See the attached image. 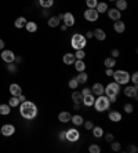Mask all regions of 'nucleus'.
<instances>
[{"mask_svg": "<svg viewBox=\"0 0 138 153\" xmlns=\"http://www.w3.org/2000/svg\"><path fill=\"white\" fill-rule=\"evenodd\" d=\"M115 3H116V8L119 11H124L126 8L128 7V4H127V1H126V0H116Z\"/></svg>", "mask_w": 138, "mask_h": 153, "instance_id": "nucleus-29", "label": "nucleus"}, {"mask_svg": "<svg viewBox=\"0 0 138 153\" xmlns=\"http://www.w3.org/2000/svg\"><path fill=\"white\" fill-rule=\"evenodd\" d=\"M76 80H77V83H79V84H86V83H87V80H88V75L86 73V71L79 72V75H77Z\"/></svg>", "mask_w": 138, "mask_h": 153, "instance_id": "nucleus-21", "label": "nucleus"}, {"mask_svg": "<svg viewBox=\"0 0 138 153\" xmlns=\"http://www.w3.org/2000/svg\"><path fill=\"white\" fill-rule=\"evenodd\" d=\"M133 111H134V106H133L131 103H126V105H124V112H126V113H131Z\"/></svg>", "mask_w": 138, "mask_h": 153, "instance_id": "nucleus-40", "label": "nucleus"}, {"mask_svg": "<svg viewBox=\"0 0 138 153\" xmlns=\"http://www.w3.org/2000/svg\"><path fill=\"white\" fill-rule=\"evenodd\" d=\"M84 124V128H86V130H91V128L94 127V123H93V121H86V123H83Z\"/></svg>", "mask_w": 138, "mask_h": 153, "instance_id": "nucleus-43", "label": "nucleus"}, {"mask_svg": "<svg viewBox=\"0 0 138 153\" xmlns=\"http://www.w3.org/2000/svg\"><path fill=\"white\" fill-rule=\"evenodd\" d=\"M58 18H59V21H62V18H64V14H59Z\"/></svg>", "mask_w": 138, "mask_h": 153, "instance_id": "nucleus-55", "label": "nucleus"}, {"mask_svg": "<svg viewBox=\"0 0 138 153\" xmlns=\"http://www.w3.org/2000/svg\"><path fill=\"white\" fill-rule=\"evenodd\" d=\"M18 100H19V102H24V101H26V98H25V95H18Z\"/></svg>", "mask_w": 138, "mask_h": 153, "instance_id": "nucleus-53", "label": "nucleus"}, {"mask_svg": "<svg viewBox=\"0 0 138 153\" xmlns=\"http://www.w3.org/2000/svg\"><path fill=\"white\" fill-rule=\"evenodd\" d=\"M62 61H64V64H65V65H73V64H75V61H76L75 54H72V53L65 54V55H64V58H62Z\"/></svg>", "mask_w": 138, "mask_h": 153, "instance_id": "nucleus-18", "label": "nucleus"}, {"mask_svg": "<svg viewBox=\"0 0 138 153\" xmlns=\"http://www.w3.org/2000/svg\"><path fill=\"white\" fill-rule=\"evenodd\" d=\"M1 59L6 62V64H10V62H14L15 59V54L11 50H3L1 53Z\"/></svg>", "mask_w": 138, "mask_h": 153, "instance_id": "nucleus-9", "label": "nucleus"}, {"mask_svg": "<svg viewBox=\"0 0 138 153\" xmlns=\"http://www.w3.org/2000/svg\"><path fill=\"white\" fill-rule=\"evenodd\" d=\"M8 66H7V69H8V72H11V73H15L17 72V66H15L13 62H10V64H7Z\"/></svg>", "mask_w": 138, "mask_h": 153, "instance_id": "nucleus-42", "label": "nucleus"}, {"mask_svg": "<svg viewBox=\"0 0 138 153\" xmlns=\"http://www.w3.org/2000/svg\"><path fill=\"white\" fill-rule=\"evenodd\" d=\"M68 85H69V88L76 90L77 87H79V83H77L76 77H75V79H70V80H69V83H68Z\"/></svg>", "mask_w": 138, "mask_h": 153, "instance_id": "nucleus-35", "label": "nucleus"}, {"mask_svg": "<svg viewBox=\"0 0 138 153\" xmlns=\"http://www.w3.org/2000/svg\"><path fill=\"white\" fill-rule=\"evenodd\" d=\"M105 75H106V76H111V77H112L113 69H112V68H106V69H105Z\"/></svg>", "mask_w": 138, "mask_h": 153, "instance_id": "nucleus-49", "label": "nucleus"}, {"mask_svg": "<svg viewBox=\"0 0 138 153\" xmlns=\"http://www.w3.org/2000/svg\"><path fill=\"white\" fill-rule=\"evenodd\" d=\"M84 18L90 22H95L99 18V14L95 8H87V10L84 11Z\"/></svg>", "mask_w": 138, "mask_h": 153, "instance_id": "nucleus-7", "label": "nucleus"}, {"mask_svg": "<svg viewBox=\"0 0 138 153\" xmlns=\"http://www.w3.org/2000/svg\"><path fill=\"white\" fill-rule=\"evenodd\" d=\"M65 135H66V141H69V142H77L80 138V132L76 128H69L68 131H65Z\"/></svg>", "mask_w": 138, "mask_h": 153, "instance_id": "nucleus-6", "label": "nucleus"}, {"mask_svg": "<svg viewBox=\"0 0 138 153\" xmlns=\"http://www.w3.org/2000/svg\"><path fill=\"white\" fill-rule=\"evenodd\" d=\"M111 55H112V58H117L120 55V51L117 50V48H113V50L111 51Z\"/></svg>", "mask_w": 138, "mask_h": 153, "instance_id": "nucleus-44", "label": "nucleus"}, {"mask_svg": "<svg viewBox=\"0 0 138 153\" xmlns=\"http://www.w3.org/2000/svg\"><path fill=\"white\" fill-rule=\"evenodd\" d=\"M87 44V39H86V36L80 35V33H75L72 36V39H70V46L72 48L75 50H83L84 47Z\"/></svg>", "mask_w": 138, "mask_h": 153, "instance_id": "nucleus-3", "label": "nucleus"}, {"mask_svg": "<svg viewBox=\"0 0 138 153\" xmlns=\"http://www.w3.org/2000/svg\"><path fill=\"white\" fill-rule=\"evenodd\" d=\"M124 95L128 97V98H134V100H137V97H138L137 85H127V87L124 88Z\"/></svg>", "mask_w": 138, "mask_h": 153, "instance_id": "nucleus-8", "label": "nucleus"}, {"mask_svg": "<svg viewBox=\"0 0 138 153\" xmlns=\"http://www.w3.org/2000/svg\"><path fill=\"white\" fill-rule=\"evenodd\" d=\"M93 35H94V37L97 40H99V42H104V40L106 39V33H105V30L104 29H101V28H97L93 32Z\"/></svg>", "mask_w": 138, "mask_h": 153, "instance_id": "nucleus-15", "label": "nucleus"}, {"mask_svg": "<svg viewBox=\"0 0 138 153\" xmlns=\"http://www.w3.org/2000/svg\"><path fill=\"white\" fill-rule=\"evenodd\" d=\"M70 117H72V114L69 113V112H61V113L58 114V120L61 121V123H64V124L69 123V121H70Z\"/></svg>", "mask_w": 138, "mask_h": 153, "instance_id": "nucleus-19", "label": "nucleus"}, {"mask_svg": "<svg viewBox=\"0 0 138 153\" xmlns=\"http://www.w3.org/2000/svg\"><path fill=\"white\" fill-rule=\"evenodd\" d=\"M47 24H48V26H50V28H57V26H59L61 21H59L58 17H51V18H48Z\"/></svg>", "mask_w": 138, "mask_h": 153, "instance_id": "nucleus-26", "label": "nucleus"}, {"mask_svg": "<svg viewBox=\"0 0 138 153\" xmlns=\"http://www.w3.org/2000/svg\"><path fill=\"white\" fill-rule=\"evenodd\" d=\"M127 150H128V152H131V153H137L138 152V148L135 145H128Z\"/></svg>", "mask_w": 138, "mask_h": 153, "instance_id": "nucleus-45", "label": "nucleus"}, {"mask_svg": "<svg viewBox=\"0 0 138 153\" xmlns=\"http://www.w3.org/2000/svg\"><path fill=\"white\" fill-rule=\"evenodd\" d=\"M8 105H10L11 108L18 106V105H19V100H18V97H11L10 100H8Z\"/></svg>", "mask_w": 138, "mask_h": 153, "instance_id": "nucleus-34", "label": "nucleus"}, {"mask_svg": "<svg viewBox=\"0 0 138 153\" xmlns=\"http://www.w3.org/2000/svg\"><path fill=\"white\" fill-rule=\"evenodd\" d=\"M25 28H26V30H28L29 33H33V32H36V30H37V25H36V22H33V21L26 22Z\"/></svg>", "mask_w": 138, "mask_h": 153, "instance_id": "nucleus-31", "label": "nucleus"}, {"mask_svg": "<svg viewBox=\"0 0 138 153\" xmlns=\"http://www.w3.org/2000/svg\"><path fill=\"white\" fill-rule=\"evenodd\" d=\"M0 134H1V131H0Z\"/></svg>", "mask_w": 138, "mask_h": 153, "instance_id": "nucleus-57", "label": "nucleus"}, {"mask_svg": "<svg viewBox=\"0 0 138 153\" xmlns=\"http://www.w3.org/2000/svg\"><path fill=\"white\" fill-rule=\"evenodd\" d=\"M10 93L13 97H18L22 94V88H21V85L17 84V83H13V84L10 85Z\"/></svg>", "mask_w": 138, "mask_h": 153, "instance_id": "nucleus-16", "label": "nucleus"}, {"mask_svg": "<svg viewBox=\"0 0 138 153\" xmlns=\"http://www.w3.org/2000/svg\"><path fill=\"white\" fill-rule=\"evenodd\" d=\"M111 146H112V149L115 150V152H119V150L122 149V145H120L117 141H112V142H111Z\"/></svg>", "mask_w": 138, "mask_h": 153, "instance_id": "nucleus-39", "label": "nucleus"}, {"mask_svg": "<svg viewBox=\"0 0 138 153\" xmlns=\"http://www.w3.org/2000/svg\"><path fill=\"white\" fill-rule=\"evenodd\" d=\"M84 57H86L84 50H76V53H75V58L76 59H84Z\"/></svg>", "mask_w": 138, "mask_h": 153, "instance_id": "nucleus-38", "label": "nucleus"}, {"mask_svg": "<svg viewBox=\"0 0 138 153\" xmlns=\"http://www.w3.org/2000/svg\"><path fill=\"white\" fill-rule=\"evenodd\" d=\"M95 101V95L94 94H87V95H83V100H82V103L84 106H93Z\"/></svg>", "mask_w": 138, "mask_h": 153, "instance_id": "nucleus-14", "label": "nucleus"}, {"mask_svg": "<svg viewBox=\"0 0 138 153\" xmlns=\"http://www.w3.org/2000/svg\"><path fill=\"white\" fill-rule=\"evenodd\" d=\"M105 139H106V142H112L113 141V134H111V132L105 134Z\"/></svg>", "mask_w": 138, "mask_h": 153, "instance_id": "nucleus-47", "label": "nucleus"}, {"mask_svg": "<svg viewBox=\"0 0 138 153\" xmlns=\"http://www.w3.org/2000/svg\"><path fill=\"white\" fill-rule=\"evenodd\" d=\"M130 79H131V82H133V84H134V85L138 84V73H137V72H134V73L131 75Z\"/></svg>", "mask_w": 138, "mask_h": 153, "instance_id": "nucleus-41", "label": "nucleus"}, {"mask_svg": "<svg viewBox=\"0 0 138 153\" xmlns=\"http://www.w3.org/2000/svg\"><path fill=\"white\" fill-rule=\"evenodd\" d=\"M113 29H115V32L116 33H123L126 30V25H124V22L119 21H115V25H113Z\"/></svg>", "mask_w": 138, "mask_h": 153, "instance_id": "nucleus-20", "label": "nucleus"}, {"mask_svg": "<svg viewBox=\"0 0 138 153\" xmlns=\"http://www.w3.org/2000/svg\"><path fill=\"white\" fill-rule=\"evenodd\" d=\"M70 121H72L75 126H83L84 119H83V116H80V114H75V116L70 117Z\"/></svg>", "mask_w": 138, "mask_h": 153, "instance_id": "nucleus-23", "label": "nucleus"}, {"mask_svg": "<svg viewBox=\"0 0 138 153\" xmlns=\"http://www.w3.org/2000/svg\"><path fill=\"white\" fill-rule=\"evenodd\" d=\"M80 93H82V95H87V94H93V93H91V88H88V87L83 88L82 91H80Z\"/></svg>", "mask_w": 138, "mask_h": 153, "instance_id": "nucleus-46", "label": "nucleus"}, {"mask_svg": "<svg viewBox=\"0 0 138 153\" xmlns=\"http://www.w3.org/2000/svg\"><path fill=\"white\" fill-rule=\"evenodd\" d=\"M59 28H61V30H62V32H65L66 29H68V26H66L65 24H64V22H62V24H59Z\"/></svg>", "mask_w": 138, "mask_h": 153, "instance_id": "nucleus-50", "label": "nucleus"}, {"mask_svg": "<svg viewBox=\"0 0 138 153\" xmlns=\"http://www.w3.org/2000/svg\"><path fill=\"white\" fill-rule=\"evenodd\" d=\"M98 4V0H86V6L88 8H95Z\"/></svg>", "mask_w": 138, "mask_h": 153, "instance_id": "nucleus-37", "label": "nucleus"}, {"mask_svg": "<svg viewBox=\"0 0 138 153\" xmlns=\"http://www.w3.org/2000/svg\"><path fill=\"white\" fill-rule=\"evenodd\" d=\"M39 3L43 8H50V7H53L54 0H39Z\"/></svg>", "mask_w": 138, "mask_h": 153, "instance_id": "nucleus-33", "label": "nucleus"}, {"mask_svg": "<svg viewBox=\"0 0 138 153\" xmlns=\"http://www.w3.org/2000/svg\"><path fill=\"white\" fill-rule=\"evenodd\" d=\"M0 131L4 137H11L15 132V127L13 124H4L3 127L0 128Z\"/></svg>", "mask_w": 138, "mask_h": 153, "instance_id": "nucleus-11", "label": "nucleus"}, {"mask_svg": "<svg viewBox=\"0 0 138 153\" xmlns=\"http://www.w3.org/2000/svg\"><path fill=\"white\" fill-rule=\"evenodd\" d=\"M19 112H21V116L26 120H32V119L36 117L37 114V106L30 101H24L21 102V106H19Z\"/></svg>", "mask_w": 138, "mask_h": 153, "instance_id": "nucleus-1", "label": "nucleus"}, {"mask_svg": "<svg viewBox=\"0 0 138 153\" xmlns=\"http://www.w3.org/2000/svg\"><path fill=\"white\" fill-rule=\"evenodd\" d=\"M104 65H105L106 68H113L115 65H116V58H105V61H104Z\"/></svg>", "mask_w": 138, "mask_h": 153, "instance_id": "nucleus-32", "label": "nucleus"}, {"mask_svg": "<svg viewBox=\"0 0 138 153\" xmlns=\"http://www.w3.org/2000/svg\"><path fill=\"white\" fill-rule=\"evenodd\" d=\"M119 93H120V84H117L116 82L109 83L105 87V91H104V94H105L108 98L109 97H117Z\"/></svg>", "mask_w": 138, "mask_h": 153, "instance_id": "nucleus-5", "label": "nucleus"}, {"mask_svg": "<svg viewBox=\"0 0 138 153\" xmlns=\"http://www.w3.org/2000/svg\"><path fill=\"white\" fill-rule=\"evenodd\" d=\"M62 21H64V24H65L68 28H70V26L75 25V17H73L72 13H65V14H64V18H62Z\"/></svg>", "mask_w": 138, "mask_h": 153, "instance_id": "nucleus-12", "label": "nucleus"}, {"mask_svg": "<svg viewBox=\"0 0 138 153\" xmlns=\"http://www.w3.org/2000/svg\"><path fill=\"white\" fill-rule=\"evenodd\" d=\"M88 152H90V153H99V152H101V148H99L98 145L93 143V145L88 146Z\"/></svg>", "mask_w": 138, "mask_h": 153, "instance_id": "nucleus-36", "label": "nucleus"}, {"mask_svg": "<svg viewBox=\"0 0 138 153\" xmlns=\"http://www.w3.org/2000/svg\"><path fill=\"white\" fill-rule=\"evenodd\" d=\"M26 18H24V17H19V18H17L15 19V22H14V25H15V28L17 29H22L24 26L26 25Z\"/></svg>", "mask_w": 138, "mask_h": 153, "instance_id": "nucleus-25", "label": "nucleus"}, {"mask_svg": "<svg viewBox=\"0 0 138 153\" xmlns=\"http://www.w3.org/2000/svg\"><path fill=\"white\" fill-rule=\"evenodd\" d=\"M73 65H75V69H76L77 72H83V71H86V64H84V61H83V59H76Z\"/></svg>", "mask_w": 138, "mask_h": 153, "instance_id": "nucleus-24", "label": "nucleus"}, {"mask_svg": "<svg viewBox=\"0 0 138 153\" xmlns=\"http://www.w3.org/2000/svg\"><path fill=\"white\" fill-rule=\"evenodd\" d=\"M58 138H59V141H65L66 139V135H65V131H61L58 134Z\"/></svg>", "mask_w": 138, "mask_h": 153, "instance_id": "nucleus-48", "label": "nucleus"}, {"mask_svg": "<svg viewBox=\"0 0 138 153\" xmlns=\"http://www.w3.org/2000/svg\"><path fill=\"white\" fill-rule=\"evenodd\" d=\"M72 100H73V102L82 103L83 95H82V93H80V91H76V90H73V91H72Z\"/></svg>", "mask_w": 138, "mask_h": 153, "instance_id": "nucleus-27", "label": "nucleus"}, {"mask_svg": "<svg viewBox=\"0 0 138 153\" xmlns=\"http://www.w3.org/2000/svg\"><path fill=\"white\" fill-rule=\"evenodd\" d=\"M91 37H94V35H93V32H91V30H88V32L86 33V39H91Z\"/></svg>", "mask_w": 138, "mask_h": 153, "instance_id": "nucleus-52", "label": "nucleus"}, {"mask_svg": "<svg viewBox=\"0 0 138 153\" xmlns=\"http://www.w3.org/2000/svg\"><path fill=\"white\" fill-rule=\"evenodd\" d=\"M3 48H4V42L0 39V50H3Z\"/></svg>", "mask_w": 138, "mask_h": 153, "instance_id": "nucleus-54", "label": "nucleus"}, {"mask_svg": "<svg viewBox=\"0 0 138 153\" xmlns=\"http://www.w3.org/2000/svg\"><path fill=\"white\" fill-rule=\"evenodd\" d=\"M112 77L115 79V82L120 85L128 84V82H130V75H128V72L122 71V69H119V71H113Z\"/></svg>", "mask_w": 138, "mask_h": 153, "instance_id": "nucleus-4", "label": "nucleus"}, {"mask_svg": "<svg viewBox=\"0 0 138 153\" xmlns=\"http://www.w3.org/2000/svg\"><path fill=\"white\" fill-rule=\"evenodd\" d=\"M91 131H93V135L95 137V138H101V137H104V130H102V127H93L91 128Z\"/></svg>", "mask_w": 138, "mask_h": 153, "instance_id": "nucleus-30", "label": "nucleus"}, {"mask_svg": "<svg viewBox=\"0 0 138 153\" xmlns=\"http://www.w3.org/2000/svg\"><path fill=\"white\" fill-rule=\"evenodd\" d=\"M10 112H11L10 105H7V103H1V105H0V114L7 116V114H10Z\"/></svg>", "mask_w": 138, "mask_h": 153, "instance_id": "nucleus-28", "label": "nucleus"}, {"mask_svg": "<svg viewBox=\"0 0 138 153\" xmlns=\"http://www.w3.org/2000/svg\"><path fill=\"white\" fill-rule=\"evenodd\" d=\"M93 106L95 108V111L97 112H105V111H109L111 102H109L108 97L104 94V95L95 97V101H94V105H93Z\"/></svg>", "mask_w": 138, "mask_h": 153, "instance_id": "nucleus-2", "label": "nucleus"}, {"mask_svg": "<svg viewBox=\"0 0 138 153\" xmlns=\"http://www.w3.org/2000/svg\"><path fill=\"white\" fill-rule=\"evenodd\" d=\"M108 1H116V0H108Z\"/></svg>", "mask_w": 138, "mask_h": 153, "instance_id": "nucleus-56", "label": "nucleus"}, {"mask_svg": "<svg viewBox=\"0 0 138 153\" xmlns=\"http://www.w3.org/2000/svg\"><path fill=\"white\" fill-rule=\"evenodd\" d=\"M73 109H75V111H80V103L73 102Z\"/></svg>", "mask_w": 138, "mask_h": 153, "instance_id": "nucleus-51", "label": "nucleus"}, {"mask_svg": "<svg viewBox=\"0 0 138 153\" xmlns=\"http://www.w3.org/2000/svg\"><path fill=\"white\" fill-rule=\"evenodd\" d=\"M108 117H109V120L113 121V123H119V121L122 120V113H120L119 111H112V112H109Z\"/></svg>", "mask_w": 138, "mask_h": 153, "instance_id": "nucleus-17", "label": "nucleus"}, {"mask_svg": "<svg viewBox=\"0 0 138 153\" xmlns=\"http://www.w3.org/2000/svg\"><path fill=\"white\" fill-rule=\"evenodd\" d=\"M108 17L111 18L112 21H119L120 18H122V13H120L116 7H115V8H109V10H108Z\"/></svg>", "mask_w": 138, "mask_h": 153, "instance_id": "nucleus-13", "label": "nucleus"}, {"mask_svg": "<svg viewBox=\"0 0 138 153\" xmlns=\"http://www.w3.org/2000/svg\"><path fill=\"white\" fill-rule=\"evenodd\" d=\"M104 91H105V87H104L101 83H94V84L91 85V93L94 94L95 97L104 95Z\"/></svg>", "mask_w": 138, "mask_h": 153, "instance_id": "nucleus-10", "label": "nucleus"}, {"mask_svg": "<svg viewBox=\"0 0 138 153\" xmlns=\"http://www.w3.org/2000/svg\"><path fill=\"white\" fill-rule=\"evenodd\" d=\"M95 10L98 11V14H104V13H106V11H108V4H106L105 1H98V4H97Z\"/></svg>", "mask_w": 138, "mask_h": 153, "instance_id": "nucleus-22", "label": "nucleus"}]
</instances>
